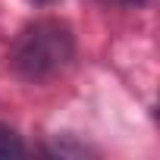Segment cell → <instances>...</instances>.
<instances>
[{
  "instance_id": "cell-3",
  "label": "cell",
  "mask_w": 160,
  "mask_h": 160,
  "mask_svg": "<svg viewBox=\"0 0 160 160\" xmlns=\"http://www.w3.org/2000/svg\"><path fill=\"white\" fill-rule=\"evenodd\" d=\"M107 3H141V0H107Z\"/></svg>"
},
{
  "instance_id": "cell-2",
  "label": "cell",
  "mask_w": 160,
  "mask_h": 160,
  "mask_svg": "<svg viewBox=\"0 0 160 160\" xmlns=\"http://www.w3.org/2000/svg\"><path fill=\"white\" fill-rule=\"evenodd\" d=\"M25 144L19 141V135L7 126H0V160H10V157H22Z\"/></svg>"
},
{
  "instance_id": "cell-4",
  "label": "cell",
  "mask_w": 160,
  "mask_h": 160,
  "mask_svg": "<svg viewBox=\"0 0 160 160\" xmlns=\"http://www.w3.org/2000/svg\"><path fill=\"white\" fill-rule=\"evenodd\" d=\"M32 3H53V0H32Z\"/></svg>"
},
{
  "instance_id": "cell-1",
  "label": "cell",
  "mask_w": 160,
  "mask_h": 160,
  "mask_svg": "<svg viewBox=\"0 0 160 160\" xmlns=\"http://www.w3.org/2000/svg\"><path fill=\"white\" fill-rule=\"evenodd\" d=\"M69 60H72V35L57 19H41L28 25L10 50L13 69L28 82H41V78L57 75Z\"/></svg>"
}]
</instances>
